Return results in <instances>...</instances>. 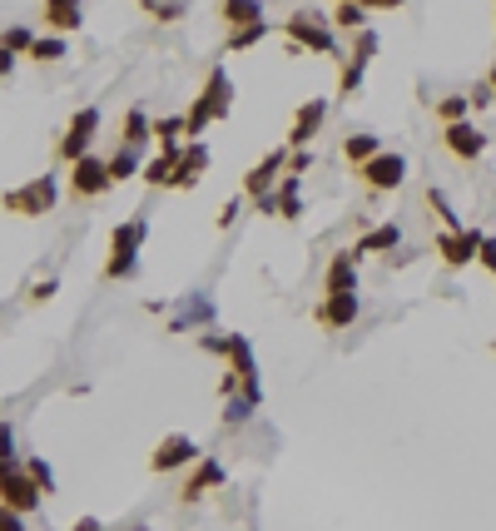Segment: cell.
<instances>
[{
  "mask_svg": "<svg viewBox=\"0 0 496 531\" xmlns=\"http://www.w3.org/2000/svg\"><path fill=\"white\" fill-rule=\"evenodd\" d=\"M229 110H234V80H229V65H224V60H214V65H209V75H204V90L194 95V105H189V115H184L189 139H199L214 120H229Z\"/></svg>",
  "mask_w": 496,
  "mask_h": 531,
  "instance_id": "6da1fadb",
  "label": "cell"
},
{
  "mask_svg": "<svg viewBox=\"0 0 496 531\" xmlns=\"http://www.w3.org/2000/svg\"><path fill=\"white\" fill-rule=\"evenodd\" d=\"M283 40H288V55H333V60H343L338 30H333L328 15H318V10H293V15H283Z\"/></svg>",
  "mask_w": 496,
  "mask_h": 531,
  "instance_id": "7a4b0ae2",
  "label": "cell"
},
{
  "mask_svg": "<svg viewBox=\"0 0 496 531\" xmlns=\"http://www.w3.org/2000/svg\"><path fill=\"white\" fill-rule=\"evenodd\" d=\"M55 204H60V184H55V174H35V179H25V184H15V189L0 194V209L15 214V219L55 214Z\"/></svg>",
  "mask_w": 496,
  "mask_h": 531,
  "instance_id": "3957f363",
  "label": "cell"
},
{
  "mask_svg": "<svg viewBox=\"0 0 496 531\" xmlns=\"http://www.w3.org/2000/svg\"><path fill=\"white\" fill-rule=\"evenodd\" d=\"M144 239H149V219H124V224H115V234H110V259H105V278H110V283L134 278Z\"/></svg>",
  "mask_w": 496,
  "mask_h": 531,
  "instance_id": "277c9868",
  "label": "cell"
},
{
  "mask_svg": "<svg viewBox=\"0 0 496 531\" xmlns=\"http://www.w3.org/2000/svg\"><path fill=\"white\" fill-rule=\"evenodd\" d=\"M40 482L25 472V462H10V467H0V507H10V512H20V517H30L35 507H40Z\"/></svg>",
  "mask_w": 496,
  "mask_h": 531,
  "instance_id": "5b68a950",
  "label": "cell"
},
{
  "mask_svg": "<svg viewBox=\"0 0 496 531\" xmlns=\"http://www.w3.org/2000/svg\"><path fill=\"white\" fill-rule=\"evenodd\" d=\"M95 134H100V110H95V105L75 110V115H70V125H65V134H60V144H55L60 164L85 159V154H90V144H95Z\"/></svg>",
  "mask_w": 496,
  "mask_h": 531,
  "instance_id": "8992f818",
  "label": "cell"
},
{
  "mask_svg": "<svg viewBox=\"0 0 496 531\" xmlns=\"http://www.w3.org/2000/svg\"><path fill=\"white\" fill-rule=\"evenodd\" d=\"M194 462H199V442H194L189 432H169V437H159L154 452H149V472H159V477H169V472H179V467H194Z\"/></svg>",
  "mask_w": 496,
  "mask_h": 531,
  "instance_id": "52a82bcc",
  "label": "cell"
},
{
  "mask_svg": "<svg viewBox=\"0 0 496 531\" xmlns=\"http://www.w3.org/2000/svg\"><path fill=\"white\" fill-rule=\"evenodd\" d=\"M288 159H293V149H288V144H278V149H268V154L248 169V174H244V199H248V204L278 189V179L288 174Z\"/></svg>",
  "mask_w": 496,
  "mask_h": 531,
  "instance_id": "ba28073f",
  "label": "cell"
},
{
  "mask_svg": "<svg viewBox=\"0 0 496 531\" xmlns=\"http://www.w3.org/2000/svg\"><path fill=\"white\" fill-rule=\"evenodd\" d=\"M353 174L363 179V189H372V194H392V189L407 184V159H402L397 149H382L377 159H368V164L353 169Z\"/></svg>",
  "mask_w": 496,
  "mask_h": 531,
  "instance_id": "9c48e42d",
  "label": "cell"
},
{
  "mask_svg": "<svg viewBox=\"0 0 496 531\" xmlns=\"http://www.w3.org/2000/svg\"><path fill=\"white\" fill-rule=\"evenodd\" d=\"M372 55H377V35L363 30V35H353V50H343V70H338V95L343 100H353L358 95V85H363V75H368Z\"/></svg>",
  "mask_w": 496,
  "mask_h": 531,
  "instance_id": "30bf717a",
  "label": "cell"
},
{
  "mask_svg": "<svg viewBox=\"0 0 496 531\" xmlns=\"http://www.w3.org/2000/svg\"><path fill=\"white\" fill-rule=\"evenodd\" d=\"M482 239H487L482 229H442V234L432 239V254H437L447 268H467V264H477Z\"/></svg>",
  "mask_w": 496,
  "mask_h": 531,
  "instance_id": "8fae6325",
  "label": "cell"
},
{
  "mask_svg": "<svg viewBox=\"0 0 496 531\" xmlns=\"http://www.w3.org/2000/svg\"><path fill=\"white\" fill-rule=\"evenodd\" d=\"M110 189H115V179H110V164H105V159L85 154V159L70 164V194H75V199H100V194H110Z\"/></svg>",
  "mask_w": 496,
  "mask_h": 531,
  "instance_id": "7c38bea8",
  "label": "cell"
},
{
  "mask_svg": "<svg viewBox=\"0 0 496 531\" xmlns=\"http://www.w3.org/2000/svg\"><path fill=\"white\" fill-rule=\"evenodd\" d=\"M224 482H229L224 462H219V457H199V462H194V472H189V477H184V487H179V507H194L199 497L219 492Z\"/></svg>",
  "mask_w": 496,
  "mask_h": 531,
  "instance_id": "4fadbf2b",
  "label": "cell"
},
{
  "mask_svg": "<svg viewBox=\"0 0 496 531\" xmlns=\"http://www.w3.org/2000/svg\"><path fill=\"white\" fill-rule=\"evenodd\" d=\"M358 313H363V298H358V293H323L318 308H313V323L338 333V328H353Z\"/></svg>",
  "mask_w": 496,
  "mask_h": 531,
  "instance_id": "5bb4252c",
  "label": "cell"
},
{
  "mask_svg": "<svg viewBox=\"0 0 496 531\" xmlns=\"http://www.w3.org/2000/svg\"><path fill=\"white\" fill-rule=\"evenodd\" d=\"M323 120H328V100L318 95V100H303L298 105V115H293V130H288V149H308L318 130H323Z\"/></svg>",
  "mask_w": 496,
  "mask_h": 531,
  "instance_id": "9a60e30c",
  "label": "cell"
},
{
  "mask_svg": "<svg viewBox=\"0 0 496 531\" xmlns=\"http://www.w3.org/2000/svg\"><path fill=\"white\" fill-rule=\"evenodd\" d=\"M442 144H447L462 164H477V159L487 154V134L477 130L472 120H462V125H442Z\"/></svg>",
  "mask_w": 496,
  "mask_h": 531,
  "instance_id": "2e32d148",
  "label": "cell"
},
{
  "mask_svg": "<svg viewBox=\"0 0 496 531\" xmlns=\"http://www.w3.org/2000/svg\"><path fill=\"white\" fill-rule=\"evenodd\" d=\"M40 25L50 35H75L85 25V5L80 0H40Z\"/></svg>",
  "mask_w": 496,
  "mask_h": 531,
  "instance_id": "e0dca14e",
  "label": "cell"
},
{
  "mask_svg": "<svg viewBox=\"0 0 496 531\" xmlns=\"http://www.w3.org/2000/svg\"><path fill=\"white\" fill-rule=\"evenodd\" d=\"M204 169H209V144L204 139H189L179 149V164H174V189H194L204 179Z\"/></svg>",
  "mask_w": 496,
  "mask_h": 531,
  "instance_id": "ac0fdd59",
  "label": "cell"
},
{
  "mask_svg": "<svg viewBox=\"0 0 496 531\" xmlns=\"http://www.w3.org/2000/svg\"><path fill=\"white\" fill-rule=\"evenodd\" d=\"M323 293H358V259L353 249H338L323 268Z\"/></svg>",
  "mask_w": 496,
  "mask_h": 531,
  "instance_id": "d6986e66",
  "label": "cell"
},
{
  "mask_svg": "<svg viewBox=\"0 0 496 531\" xmlns=\"http://www.w3.org/2000/svg\"><path fill=\"white\" fill-rule=\"evenodd\" d=\"M397 244H402V229L387 219V224H372L368 234L353 244V259H363V254H397Z\"/></svg>",
  "mask_w": 496,
  "mask_h": 531,
  "instance_id": "ffe728a7",
  "label": "cell"
},
{
  "mask_svg": "<svg viewBox=\"0 0 496 531\" xmlns=\"http://www.w3.org/2000/svg\"><path fill=\"white\" fill-rule=\"evenodd\" d=\"M149 139H154V120H149V110H144V105H129V110H124V125H120V144L144 154V144H149Z\"/></svg>",
  "mask_w": 496,
  "mask_h": 531,
  "instance_id": "44dd1931",
  "label": "cell"
},
{
  "mask_svg": "<svg viewBox=\"0 0 496 531\" xmlns=\"http://www.w3.org/2000/svg\"><path fill=\"white\" fill-rule=\"evenodd\" d=\"M273 199H278V219H288V224L303 219V174H283Z\"/></svg>",
  "mask_w": 496,
  "mask_h": 531,
  "instance_id": "7402d4cb",
  "label": "cell"
},
{
  "mask_svg": "<svg viewBox=\"0 0 496 531\" xmlns=\"http://www.w3.org/2000/svg\"><path fill=\"white\" fill-rule=\"evenodd\" d=\"M219 20H224L229 30L258 25V20H263V0H219Z\"/></svg>",
  "mask_w": 496,
  "mask_h": 531,
  "instance_id": "603a6c76",
  "label": "cell"
},
{
  "mask_svg": "<svg viewBox=\"0 0 496 531\" xmlns=\"http://www.w3.org/2000/svg\"><path fill=\"white\" fill-rule=\"evenodd\" d=\"M382 154V139L377 134H368V130H353L348 139H343V159L353 164V169H363L368 159H377Z\"/></svg>",
  "mask_w": 496,
  "mask_h": 531,
  "instance_id": "cb8c5ba5",
  "label": "cell"
},
{
  "mask_svg": "<svg viewBox=\"0 0 496 531\" xmlns=\"http://www.w3.org/2000/svg\"><path fill=\"white\" fill-rule=\"evenodd\" d=\"M368 15L372 10H363L358 0H338V10L328 15V25L343 30V35H363V30H368Z\"/></svg>",
  "mask_w": 496,
  "mask_h": 531,
  "instance_id": "d4e9b609",
  "label": "cell"
},
{
  "mask_svg": "<svg viewBox=\"0 0 496 531\" xmlns=\"http://www.w3.org/2000/svg\"><path fill=\"white\" fill-rule=\"evenodd\" d=\"M149 20H159V25H179L189 10H194V0H134Z\"/></svg>",
  "mask_w": 496,
  "mask_h": 531,
  "instance_id": "484cf974",
  "label": "cell"
},
{
  "mask_svg": "<svg viewBox=\"0 0 496 531\" xmlns=\"http://www.w3.org/2000/svg\"><path fill=\"white\" fill-rule=\"evenodd\" d=\"M184 134H189L184 115H164V120H154V139H159V154H179V149H184Z\"/></svg>",
  "mask_w": 496,
  "mask_h": 531,
  "instance_id": "4316f807",
  "label": "cell"
},
{
  "mask_svg": "<svg viewBox=\"0 0 496 531\" xmlns=\"http://www.w3.org/2000/svg\"><path fill=\"white\" fill-rule=\"evenodd\" d=\"M174 164H179V154H154L139 179H144L149 189H174Z\"/></svg>",
  "mask_w": 496,
  "mask_h": 531,
  "instance_id": "83f0119b",
  "label": "cell"
},
{
  "mask_svg": "<svg viewBox=\"0 0 496 531\" xmlns=\"http://www.w3.org/2000/svg\"><path fill=\"white\" fill-rule=\"evenodd\" d=\"M432 115H437V125H462V120H472V100L467 95H442L432 105Z\"/></svg>",
  "mask_w": 496,
  "mask_h": 531,
  "instance_id": "f1b7e54d",
  "label": "cell"
},
{
  "mask_svg": "<svg viewBox=\"0 0 496 531\" xmlns=\"http://www.w3.org/2000/svg\"><path fill=\"white\" fill-rule=\"evenodd\" d=\"M268 30H273L268 20H258V25H244V30H229V35H224V55H239V50H253L258 40H268Z\"/></svg>",
  "mask_w": 496,
  "mask_h": 531,
  "instance_id": "f546056e",
  "label": "cell"
},
{
  "mask_svg": "<svg viewBox=\"0 0 496 531\" xmlns=\"http://www.w3.org/2000/svg\"><path fill=\"white\" fill-rule=\"evenodd\" d=\"M65 55H70L65 35H40V40L30 45V60H35V65H60Z\"/></svg>",
  "mask_w": 496,
  "mask_h": 531,
  "instance_id": "4dcf8cb0",
  "label": "cell"
},
{
  "mask_svg": "<svg viewBox=\"0 0 496 531\" xmlns=\"http://www.w3.org/2000/svg\"><path fill=\"white\" fill-rule=\"evenodd\" d=\"M105 164H110V179H115V184H124V179H134V174H139V149H124V144H120V149H115Z\"/></svg>",
  "mask_w": 496,
  "mask_h": 531,
  "instance_id": "1f68e13d",
  "label": "cell"
},
{
  "mask_svg": "<svg viewBox=\"0 0 496 531\" xmlns=\"http://www.w3.org/2000/svg\"><path fill=\"white\" fill-rule=\"evenodd\" d=\"M35 40H40V35H35L30 25H5V30H0V45H5L10 55H30Z\"/></svg>",
  "mask_w": 496,
  "mask_h": 531,
  "instance_id": "d6a6232c",
  "label": "cell"
},
{
  "mask_svg": "<svg viewBox=\"0 0 496 531\" xmlns=\"http://www.w3.org/2000/svg\"><path fill=\"white\" fill-rule=\"evenodd\" d=\"M422 199H427V209H432V214H437V219H442L447 229H467V224H457V214H452V204H447V194H442L437 184H432V189H427Z\"/></svg>",
  "mask_w": 496,
  "mask_h": 531,
  "instance_id": "836d02e7",
  "label": "cell"
},
{
  "mask_svg": "<svg viewBox=\"0 0 496 531\" xmlns=\"http://www.w3.org/2000/svg\"><path fill=\"white\" fill-rule=\"evenodd\" d=\"M25 472L40 482V492H45V497H55V472H50V462H40V457H25Z\"/></svg>",
  "mask_w": 496,
  "mask_h": 531,
  "instance_id": "e575fe53",
  "label": "cell"
},
{
  "mask_svg": "<svg viewBox=\"0 0 496 531\" xmlns=\"http://www.w3.org/2000/svg\"><path fill=\"white\" fill-rule=\"evenodd\" d=\"M10 462H20V457H15V427L0 422V467H10Z\"/></svg>",
  "mask_w": 496,
  "mask_h": 531,
  "instance_id": "d590c367",
  "label": "cell"
},
{
  "mask_svg": "<svg viewBox=\"0 0 496 531\" xmlns=\"http://www.w3.org/2000/svg\"><path fill=\"white\" fill-rule=\"evenodd\" d=\"M50 298H55V278H40L25 288V303H50Z\"/></svg>",
  "mask_w": 496,
  "mask_h": 531,
  "instance_id": "8d00e7d4",
  "label": "cell"
},
{
  "mask_svg": "<svg viewBox=\"0 0 496 531\" xmlns=\"http://www.w3.org/2000/svg\"><path fill=\"white\" fill-rule=\"evenodd\" d=\"M467 100H472V110H487V105H492V100H496V90H492V85H487V80H477V85L467 90Z\"/></svg>",
  "mask_w": 496,
  "mask_h": 531,
  "instance_id": "74e56055",
  "label": "cell"
},
{
  "mask_svg": "<svg viewBox=\"0 0 496 531\" xmlns=\"http://www.w3.org/2000/svg\"><path fill=\"white\" fill-rule=\"evenodd\" d=\"M477 264H482V268H487V273L496 278V239H492V234L482 239V249H477Z\"/></svg>",
  "mask_w": 496,
  "mask_h": 531,
  "instance_id": "f35d334b",
  "label": "cell"
},
{
  "mask_svg": "<svg viewBox=\"0 0 496 531\" xmlns=\"http://www.w3.org/2000/svg\"><path fill=\"white\" fill-rule=\"evenodd\" d=\"M313 169V154L308 149H293V159H288V174H308Z\"/></svg>",
  "mask_w": 496,
  "mask_h": 531,
  "instance_id": "ab89813d",
  "label": "cell"
},
{
  "mask_svg": "<svg viewBox=\"0 0 496 531\" xmlns=\"http://www.w3.org/2000/svg\"><path fill=\"white\" fill-rule=\"evenodd\" d=\"M0 531H25V517L10 512V507H0Z\"/></svg>",
  "mask_w": 496,
  "mask_h": 531,
  "instance_id": "60d3db41",
  "label": "cell"
},
{
  "mask_svg": "<svg viewBox=\"0 0 496 531\" xmlns=\"http://www.w3.org/2000/svg\"><path fill=\"white\" fill-rule=\"evenodd\" d=\"M234 219H239V199H229V204L219 209V229H234Z\"/></svg>",
  "mask_w": 496,
  "mask_h": 531,
  "instance_id": "b9f144b4",
  "label": "cell"
},
{
  "mask_svg": "<svg viewBox=\"0 0 496 531\" xmlns=\"http://www.w3.org/2000/svg\"><path fill=\"white\" fill-rule=\"evenodd\" d=\"M15 60H20V55H10V50L0 45V80H10V75H15Z\"/></svg>",
  "mask_w": 496,
  "mask_h": 531,
  "instance_id": "7bdbcfd3",
  "label": "cell"
},
{
  "mask_svg": "<svg viewBox=\"0 0 496 531\" xmlns=\"http://www.w3.org/2000/svg\"><path fill=\"white\" fill-rule=\"evenodd\" d=\"M358 5H363V10H402L407 0H358Z\"/></svg>",
  "mask_w": 496,
  "mask_h": 531,
  "instance_id": "ee69618b",
  "label": "cell"
},
{
  "mask_svg": "<svg viewBox=\"0 0 496 531\" xmlns=\"http://www.w3.org/2000/svg\"><path fill=\"white\" fill-rule=\"evenodd\" d=\"M70 531H105V527H100L95 517H80V522H75V527H70Z\"/></svg>",
  "mask_w": 496,
  "mask_h": 531,
  "instance_id": "f6af8a7d",
  "label": "cell"
},
{
  "mask_svg": "<svg viewBox=\"0 0 496 531\" xmlns=\"http://www.w3.org/2000/svg\"><path fill=\"white\" fill-rule=\"evenodd\" d=\"M487 85H492V90H496V65H492V70H487Z\"/></svg>",
  "mask_w": 496,
  "mask_h": 531,
  "instance_id": "bcb514c9",
  "label": "cell"
},
{
  "mask_svg": "<svg viewBox=\"0 0 496 531\" xmlns=\"http://www.w3.org/2000/svg\"><path fill=\"white\" fill-rule=\"evenodd\" d=\"M492 353H496V343H492Z\"/></svg>",
  "mask_w": 496,
  "mask_h": 531,
  "instance_id": "7dc6e473",
  "label": "cell"
}]
</instances>
